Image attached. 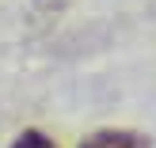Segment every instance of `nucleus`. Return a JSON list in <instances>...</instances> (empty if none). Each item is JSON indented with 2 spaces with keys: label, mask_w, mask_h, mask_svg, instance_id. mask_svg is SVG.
Here are the masks:
<instances>
[{
  "label": "nucleus",
  "mask_w": 156,
  "mask_h": 148,
  "mask_svg": "<svg viewBox=\"0 0 156 148\" xmlns=\"http://www.w3.org/2000/svg\"><path fill=\"white\" fill-rule=\"evenodd\" d=\"M80 148H149V141L129 129H99V133L84 137Z\"/></svg>",
  "instance_id": "1"
},
{
  "label": "nucleus",
  "mask_w": 156,
  "mask_h": 148,
  "mask_svg": "<svg viewBox=\"0 0 156 148\" xmlns=\"http://www.w3.org/2000/svg\"><path fill=\"white\" fill-rule=\"evenodd\" d=\"M12 148H57V144H53L46 133H38V129H23V133L15 137Z\"/></svg>",
  "instance_id": "2"
}]
</instances>
